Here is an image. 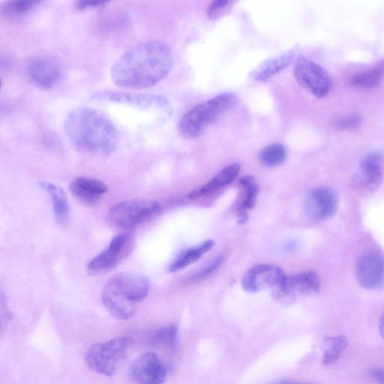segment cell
Wrapping results in <instances>:
<instances>
[{"instance_id":"obj_18","label":"cell","mask_w":384,"mask_h":384,"mask_svg":"<svg viewBox=\"0 0 384 384\" xmlns=\"http://www.w3.org/2000/svg\"><path fill=\"white\" fill-rule=\"evenodd\" d=\"M294 60L292 52H286L270 58L257 66L251 77L259 82L266 81L289 67Z\"/></svg>"},{"instance_id":"obj_28","label":"cell","mask_w":384,"mask_h":384,"mask_svg":"<svg viewBox=\"0 0 384 384\" xmlns=\"http://www.w3.org/2000/svg\"><path fill=\"white\" fill-rule=\"evenodd\" d=\"M235 2L228 1V0H215L209 5L207 9L208 16L211 20L220 18L225 15L234 5Z\"/></svg>"},{"instance_id":"obj_32","label":"cell","mask_w":384,"mask_h":384,"mask_svg":"<svg viewBox=\"0 0 384 384\" xmlns=\"http://www.w3.org/2000/svg\"><path fill=\"white\" fill-rule=\"evenodd\" d=\"M370 375L378 384H384V369L374 368L370 372Z\"/></svg>"},{"instance_id":"obj_31","label":"cell","mask_w":384,"mask_h":384,"mask_svg":"<svg viewBox=\"0 0 384 384\" xmlns=\"http://www.w3.org/2000/svg\"><path fill=\"white\" fill-rule=\"evenodd\" d=\"M107 2L104 1H80L77 2L75 5V8L78 10H85L89 9H96L100 8L105 4H107Z\"/></svg>"},{"instance_id":"obj_34","label":"cell","mask_w":384,"mask_h":384,"mask_svg":"<svg viewBox=\"0 0 384 384\" xmlns=\"http://www.w3.org/2000/svg\"><path fill=\"white\" fill-rule=\"evenodd\" d=\"M278 384H317V383L288 380V381H284V382L279 383Z\"/></svg>"},{"instance_id":"obj_9","label":"cell","mask_w":384,"mask_h":384,"mask_svg":"<svg viewBox=\"0 0 384 384\" xmlns=\"http://www.w3.org/2000/svg\"><path fill=\"white\" fill-rule=\"evenodd\" d=\"M336 192L328 187L313 189L304 203V213L310 221L320 223L333 218L338 210Z\"/></svg>"},{"instance_id":"obj_5","label":"cell","mask_w":384,"mask_h":384,"mask_svg":"<svg viewBox=\"0 0 384 384\" xmlns=\"http://www.w3.org/2000/svg\"><path fill=\"white\" fill-rule=\"evenodd\" d=\"M91 100L128 105L143 111L155 112L161 120H166L172 115L169 101L159 95L104 90L94 92Z\"/></svg>"},{"instance_id":"obj_17","label":"cell","mask_w":384,"mask_h":384,"mask_svg":"<svg viewBox=\"0 0 384 384\" xmlns=\"http://www.w3.org/2000/svg\"><path fill=\"white\" fill-rule=\"evenodd\" d=\"M72 194L78 200L87 204L100 201L106 194V185L93 178L79 177L70 185Z\"/></svg>"},{"instance_id":"obj_14","label":"cell","mask_w":384,"mask_h":384,"mask_svg":"<svg viewBox=\"0 0 384 384\" xmlns=\"http://www.w3.org/2000/svg\"><path fill=\"white\" fill-rule=\"evenodd\" d=\"M356 281L364 289H380L384 284V256L376 251L364 254L356 264Z\"/></svg>"},{"instance_id":"obj_27","label":"cell","mask_w":384,"mask_h":384,"mask_svg":"<svg viewBox=\"0 0 384 384\" xmlns=\"http://www.w3.org/2000/svg\"><path fill=\"white\" fill-rule=\"evenodd\" d=\"M39 1H12L5 3L1 10L6 17L18 18L27 15L32 11Z\"/></svg>"},{"instance_id":"obj_19","label":"cell","mask_w":384,"mask_h":384,"mask_svg":"<svg viewBox=\"0 0 384 384\" xmlns=\"http://www.w3.org/2000/svg\"><path fill=\"white\" fill-rule=\"evenodd\" d=\"M240 164L235 163L219 171L213 179L203 187L195 190L188 195V198L193 200L211 193L234 182L240 171Z\"/></svg>"},{"instance_id":"obj_23","label":"cell","mask_w":384,"mask_h":384,"mask_svg":"<svg viewBox=\"0 0 384 384\" xmlns=\"http://www.w3.org/2000/svg\"><path fill=\"white\" fill-rule=\"evenodd\" d=\"M325 351L322 364L325 366L334 364L348 346V338L345 336L328 337L324 339Z\"/></svg>"},{"instance_id":"obj_29","label":"cell","mask_w":384,"mask_h":384,"mask_svg":"<svg viewBox=\"0 0 384 384\" xmlns=\"http://www.w3.org/2000/svg\"><path fill=\"white\" fill-rule=\"evenodd\" d=\"M362 118L358 114H348L338 118L334 126L342 130H356L362 126Z\"/></svg>"},{"instance_id":"obj_26","label":"cell","mask_w":384,"mask_h":384,"mask_svg":"<svg viewBox=\"0 0 384 384\" xmlns=\"http://www.w3.org/2000/svg\"><path fill=\"white\" fill-rule=\"evenodd\" d=\"M177 335L178 326L171 324L157 330L151 338V343L158 347L173 348L176 345Z\"/></svg>"},{"instance_id":"obj_2","label":"cell","mask_w":384,"mask_h":384,"mask_svg":"<svg viewBox=\"0 0 384 384\" xmlns=\"http://www.w3.org/2000/svg\"><path fill=\"white\" fill-rule=\"evenodd\" d=\"M64 129L68 140L85 154L109 156L118 146L119 134L114 123L98 110H73L65 117Z\"/></svg>"},{"instance_id":"obj_15","label":"cell","mask_w":384,"mask_h":384,"mask_svg":"<svg viewBox=\"0 0 384 384\" xmlns=\"http://www.w3.org/2000/svg\"><path fill=\"white\" fill-rule=\"evenodd\" d=\"M321 285V279L316 272H301L292 277H286L279 289L272 292V297L277 299H288L311 296L319 292Z\"/></svg>"},{"instance_id":"obj_33","label":"cell","mask_w":384,"mask_h":384,"mask_svg":"<svg viewBox=\"0 0 384 384\" xmlns=\"http://www.w3.org/2000/svg\"><path fill=\"white\" fill-rule=\"evenodd\" d=\"M379 331L382 338L384 339V311L381 314L379 321Z\"/></svg>"},{"instance_id":"obj_1","label":"cell","mask_w":384,"mask_h":384,"mask_svg":"<svg viewBox=\"0 0 384 384\" xmlns=\"http://www.w3.org/2000/svg\"><path fill=\"white\" fill-rule=\"evenodd\" d=\"M172 65L170 48L158 41H149L123 53L112 66L111 77L118 87L145 89L166 78Z\"/></svg>"},{"instance_id":"obj_8","label":"cell","mask_w":384,"mask_h":384,"mask_svg":"<svg viewBox=\"0 0 384 384\" xmlns=\"http://www.w3.org/2000/svg\"><path fill=\"white\" fill-rule=\"evenodd\" d=\"M26 73L35 86L43 90L58 85L63 75L60 63L48 55H37L27 61Z\"/></svg>"},{"instance_id":"obj_7","label":"cell","mask_w":384,"mask_h":384,"mask_svg":"<svg viewBox=\"0 0 384 384\" xmlns=\"http://www.w3.org/2000/svg\"><path fill=\"white\" fill-rule=\"evenodd\" d=\"M299 85L319 99L325 98L333 87V79L320 65L306 58L299 57L294 67Z\"/></svg>"},{"instance_id":"obj_3","label":"cell","mask_w":384,"mask_h":384,"mask_svg":"<svg viewBox=\"0 0 384 384\" xmlns=\"http://www.w3.org/2000/svg\"><path fill=\"white\" fill-rule=\"evenodd\" d=\"M238 103V95L227 92L199 104L190 110L181 119L180 134L185 139H196L201 136L219 117L234 108Z\"/></svg>"},{"instance_id":"obj_16","label":"cell","mask_w":384,"mask_h":384,"mask_svg":"<svg viewBox=\"0 0 384 384\" xmlns=\"http://www.w3.org/2000/svg\"><path fill=\"white\" fill-rule=\"evenodd\" d=\"M383 181L382 157L378 154L367 155L361 162L355 177L356 186L360 189L373 192L378 189Z\"/></svg>"},{"instance_id":"obj_6","label":"cell","mask_w":384,"mask_h":384,"mask_svg":"<svg viewBox=\"0 0 384 384\" xmlns=\"http://www.w3.org/2000/svg\"><path fill=\"white\" fill-rule=\"evenodd\" d=\"M159 210L156 201L132 200L119 203L110 210V223L116 228L132 230Z\"/></svg>"},{"instance_id":"obj_4","label":"cell","mask_w":384,"mask_h":384,"mask_svg":"<svg viewBox=\"0 0 384 384\" xmlns=\"http://www.w3.org/2000/svg\"><path fill=\"white\" fill-rule=\"evenodd\" d=\"M132 343V340L129 337H117L96 343L87 351L86 363L93 372L112 377L126 358Z\"/></svg>"},{"instance_id":"obj_12","label":"cell","mask_w":384,"mask_h":384,"mask_svg":"<svg viewBox=\"0 0 384 384\" xmlns=\"http://www.w3.org/2000/svg\"><path fill=\"white\" fill-rule=\"evenodd\" d=\"M286 279L283 270L272 265L256 266L247 272L242 279L244 290L256 293L265 289L276 292L283 284Z\"/></svg>"},{"instance_id":"obj_11","label":"cell","mask_w":384,"mask_h":384,"mask_svg":"<svg viewBox=\"0 0 384 384\" xmlns=\"http://www.w3.org/2000/svg\"><path fill=\"white\" fill-rule=\"evenodd\" d=\"M105 289L137 305L148 295L149 284L144 277L131 273H119L110 279Z\"/></svg>"},{"instance_id":"obj_13","label":"cell","mask_w":384,"mask_h":384,"mask_svg":"<svg viewBox=\"0 0 384 384\" xmlns=\"http://www.w3.org/2000/svg\"><path fill=\"white\" fill-rule=\"evenodd\" d=\"M130 376L137 384H163L167 368L156 353L146 352L132 363Z\"/></svg>"},{"instance_id":"obj_20","label":"cell","mask_w":384,"mask_h":384,"mask_svg":"<svg viewBox=\"0 0 384 384\" xmlns=\"http://www.w3.org/2000/svg\"><path fill=\"white\" fill-rule=\"evenodd\" d=\"M41 186L50 195L58 224L60 226L66 225L70 222V207L65 191L61 187L48 182L41 183Z\"/></svg>"},{"instance_id":"obj_24","label":"cell","mask_w":384,"mask_h":384,"mask_svg":"<svg viewBox=\"0 0 384 384\" xmlns=\"http://www.w3.org/2000/svg\"><path fill=\"white\" fill-rule=\"evenodd\" d=\"M384 77V66L381 65L373 70L356 74L350 78V85L356 88L369 90L379 86Z\"/></svg>"},{"instance_id":"obj_22","label":"cell","mask_w":384,"mask_h":384,"mask_svg":"<svg viewBox=\"0 0 384 384\" xmlns=\"http://www.w3.org/2000/svg\"><path fill=\"white\" fill-rule=\"evenodd\" d=\"M214 241L209 240L190 249L178 257L170 267V272L181 271L188 266L198 262L202 256L211 250L214 246Z\"/></svg>"},{"instance_id":"obj_25","label":"cell","mask_w":384,"mask_h":384,"mask_svg":"<svg viewBox=\"0 0 384 384\" xmlns=\"http://www.w3.org/2000/svg\"><path fill=\"white\" fill-rule=\"evenodd\" d=\"M287 158L285 147L279 143L265 146L259 154L260 161L268 168H276L282 164Z\"/></svg>"},{"instance_id":"obj_10","label":"cell","mask_w":384,"mask_h":384,"mask_svg":"<svg viewBox=\"0 0 384 384\" xmlns=\"http://www.w3.org/2000/svg\"><path fill=\"white\" fill-rule=\"evenodd\" d=\"M131 247L129 235L121 234L114 238L106 250L91 260L87 267L90 275H102L114 269L129 253Z\"/></svg>"},{"instance_id":"obj_30","label":"cell","mask_w":384,"mask_h":384,"mask_svg":"<svg viewBox=\"0 0 384 384\" xmlns=\"http://www.w3.org/2000/svg\"><path fill=\"white\" fill-rule=\"evenodd\" d=\"M223 262V257H218L216 260H214V262L211 264L208 268L204 269L203 272H201L199 274H198L196 278L200 279L201 278L208 277V275H210V274H211L216 269L220 267Z\"/></svg>"},{"instance_id":"obj_21","label":"cell","mask_w":384,"mask_h":384,"mask_svg":"<svg viewBox=\"0 0 384 384\" xmlns=\"http://www.w3.org/2000/svg\"><path fill=\"white\" fill-rule=\"evenodd\" d=\"M242 196L239 204L240 223L244 224L247 220V210L254 208L258 194V185L252 176H245L240 181Z\"/></svg>"}]
</instances>
